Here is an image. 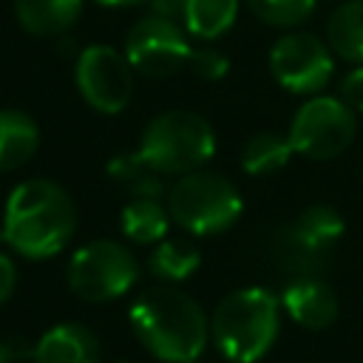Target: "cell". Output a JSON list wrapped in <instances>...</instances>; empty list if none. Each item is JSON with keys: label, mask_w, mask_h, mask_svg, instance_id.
<instances>
[{"label": "cell", "mask_w": 363, "mask_h": 363, "mask_svg": "<svg viewBox=\"0 0 363 363\" xmlns=\"http://www.w3.org/2000/svg\"><path fill=\"white\" fill-rule=\"evenodd\" d=\"M77 233V204L51 179L20 182L3 207L0 241L31 261L62 252Z\"/></svg>", "instance_id": "1"}, {"label": "cell", "mask_w": 363, "mask_h": 363, "mask_svg": "<svg viewBox=\"0 0 363 363\" xmlns=\"http://www.w3.org/2000/svg\"><path fill=\"white\" fill-rule=\"evenodd\" d=\"M139 343L164 363H196L210 340V318L173 284L147 286L128 312Z\"/></svg>", "instance_id": "2"}, {"label": "cell", "mask_w": 363, "mask_h": 363, "mask_svg": "<svg viewBox=\"0 0 363 363\" xmlns=\"http://www.w3.org/2000/svg\"><path fill=\"white\" fill-rule=\"evenodd\" d=\"M281 326V298L264 286H244L218 301L210 315V340L230 363L261 360Z\"/></svg>", "instance_id": "3"}, {"label": "cell", "mask_w": 363, "mask_h": 363, "mask_svg": "<svg viewBox=\"0 0 363 363\" xmlns=\"http://www.w3.org/2000/svg\"><path fill=\"white\" fill-rule=\"evenodd\" d=\"M136 150L156 173L184 176L213 159L216 130L193 111H162L145 125Z\"/></svg>", "instance_id": "4"}, {"label": "cell", "mask_w": 363, "mask_h": 363, "mask_svg": "<svg viewBox=\"0 0 363 363\" xmlns=\"http://www.w3.org/2000/svg\"><path fill=\"white\" fill-rule=\"evenodd\" d=\"M244 210L235 184L213 170H193L179 176L167 190V213L182 230L193 235H216L230 230Z\"/></svg>", "instance_id": "5"}, {"label": "cell", "mask_w": 363, "mask_h": 363, "mask_svg": "<svg viewBox=\"0 0 363 363\" xmlns=\"http://www.w3.org/2000/svg\"><path fill=\"white\" fill-rule=\"evenodd\" d=\"M343 235V218L329 204H312L301 210L289 224L272 235V258L292 278L320 275L332 258L335 244Z\"/></svg>", "instance_id": "6"}, {"label": "cell", "mask_w": 363, "mask_h": 363, "mask_svg": "<svg viewBox=\"0 0 363 363\" xmlns=\"http://www.w3.org/2000/svg\"><path fill=\"white\" fill-rule=\"evenodd\" d=\"M65 278L77 298L88 303H108L133 289L139 281V261L125 244L96 238L74 250Z\"/></svg>", "instance_id": "7"}, {"label": "cell", "mask_w": 363, "mask_h": 363, "mask_svg": "<svg viewBox=\"0 0 363 363\" xmlns=\"http://www.w3.org/2000/svg\"><path fill=\"white\" fill-rule=\"evenodd\" d=\"M354 130H357L354 111L340 96L315 94L298 108L286 136L295 153L312 162H326L340 156L352 145Z\"/></svg>", "instance_id": "8"}, {"label": "cell", "mask_w": 363, "mask_h": 363, "mask_svg": "<svg viewBox=\"0 0 363 363\" xmlns=\"http://www.w3.org/2000/svg\"><path fill=\"white\" fill-rule=\"evenodd\" d=\"M190 34L179 20L167 17H145L130 26L125 34V57L130 68L142 77H173L190 62Z\"/></svg>", "instance_id": "9"}, {"label": "cell", "mask_w": 363, "mask_h": 363, "mask_svg": "<svg viewBox=\"0 0 363 363\" xmlns=\"http://www.w3.org/2000/svg\"><path fill=\"white\" fill-rule=\"evenodd\" d=\"M335 51L329 43L309 31H289L275 40L269 51V71L275 82L301 96H315L323 91L335 74Z\"/></svg>", "instance_id": "10"}, {"label": "cell", "mask_w": 363, "mask_h": 363, "mask_svg": "<svg viewBox=\"0 0 363 363\" xmlns=\"http://www.w3.org/2000/svg\"><path fill=\"white\" fill-rule=\"evenodd\" d=\"M133 68L125 51L105 43H91L77 54L74 82L82 99L99 113H119L133 94Z\"/></svg>", "instance_id": "11"}, {"label": "cell", "mask_w": 363, "mask_h": 363, "mask_svg": "<svg viewBox=\"0 0 363 363\" xmlns=\"http://www.w3.org/2000/svg\"><path fill=\"white\" fill-rule=\"evenodd\" d=\"M284 312L303 329H326L337 318V295L318 275L292 278L281 292Z\"/></svg>", "instance_id": "12"}, {"label": "cell", "mask_w": 363, "mask_h": 363, "mask_svg": "<svg viewBox=\"0 0 363 363\" xmlns=\"http://www.w3.org/2000/svg\"><path fill=\"white\" fill-rule=\"evenodd\" d=\"M34 363H99V340L82 323H57L31 349Z\"/></svg>", "instance_id": "13"}, {"label": "cell", "mask_w": 363, "mask_h": 363, "mask_svg": "<svg viewBox=\"0 0 363 363\" xmlns=\"http://www.w3.org/2000/svg\"><path fill=\"white\" fill-rule=\"evenodd\" d=\"M85 0H14L17 23L34 37H60L74 28Z\"/></svg>", "instance_id": "14"}, {"label": "cell", "mask_w": 363, "mask_h": 363, "mask_svg": "<svg viewBox=\"0 0 363 363\" xmlns=\"http://www.w3.org/2000/svg\"><path fill=\"white\" fill-rule=\"evenodd\" d=\"M40 147L37 122L11 108H0V173L23 167Z\"/></svg>", "instance_id": "15"}, {"label": "cell", "mask_w": 363, "mask_h": 363, "mask_svg": "<svg viewBox=\"0 0 363 363\" xmlns=\"http://www.w3.org/2000/svg\"><path fill=\"white\" fill-rule=\"evenodd\" d=\"M326 43L340 60L363 65V0H346L329 14Z\"/></svg>", "instance_id": "16"}, {"label": "cell", "mask_w": 363, "mask_h": 363, "mask_svg": "<svg viewBox=\"0 0 363 363\" xmlns=\"http://www.w3.org/2000/svg\"><path fill=\"white\" fill-rule=\"evenodd\" d=\"M119 227L133 244H159L170 227L167 204L159 199H130L119 216Z\"/></svg>", "instance_id": "17"}, {"label": "cell", "mask_w": 363, "mask_h": 363, "mask_svg": "<svg viewBox=\"0 0 363 363\" xmlns=\"http://www.w3.org/2000/svg\"><path fill=\"white\" fill-rule=\"evenodd\" d=\"M199 264H201L199 247L184 241V238H162L159 244H153V250L147 255L150 275L164 281V284L187 281L199 269Z\"/></svg>", "instance_id": "18"}, {"label": "cell", "mask_w": 363, "mask_h": 363, "mask_svg": "<svg viewBox=\"0 0 363 363\" xmlns=\"http://www.w3.org/2000/svg\"><path fill=\"white\" fill-rule=\"evenodd\" d=\"M292 142L281 130H261L252 133L241 147V167L250 176H267L281 170L292 159Z\"/></svg>", "instance_id": "19"}, {"label": "cell", "mask_w": 363, "mask_h": 363, "mask_svg": "<svg viewBox=\"0 0 363 363\" xmlns=\"http://www.w3.org/2000/svg\"><path fill=\"white\" fill-rule=\"evenodd\" d=\"M108 176H111L130 199H162V193H164L162 173H156V170L139 156V150L113 156V159L108 162Z\"/></svg>", "instance_id": "20"}, {"label": "cell", "mask_w": 363, "mask_h": 363, "mask_svg": "<svg viewBox=\"0 0 363 363\" xmlns=\"http://www.w3.org/2000/svg\"><path fill=\"white\" fill-rule=\"evenodd\" d=\"M238 17V0H187L184 6V28L199 40L224 37Z\"/></svg>", "instance_id": "21"}, {"label": "cell", "mask_w": 363, "mask_h": 363, "mask_svg": "<svg viewBox=\"0 0 363 363\" xmlns=\"http://www.w3.org/2000/svg\"><path fill=\"white\" fill-rule=\"evenodd\" d=\"M252 14L278 28H295L315 11V0H247Z\"/></svg>", "instance_id": "22"}, {"label": "cell", "mask_w": 363, "mask_h": 363, "mask_svg": "<svg viewBox=\"0 0 363 363\" xmlns=\"http://www.w3.org/2000/svg\"><path fill=\"white\" fill-rule=\"evenodd\" d=\"M187 68H190L196 77H201V79H207V82H216V79L227 77L230 60H227V54L218 51L216 45H199V48L190 51Z\"/></svg>", "instance_id": "23"}, {"label": "cell", "mask_w": 363, "mask_h": 363, "mask_svg": "<svg viewBox=\"0 0 363 363\" xmlns=\"http://www.w3.org/2000/svg\"><path fill=\"white\" fill-rule=\"evenodd\" d=\"M340 99L352 111H360L363 113V65H354L343 77V82H340Z\"/></svg>", "instance_id": "24"}, {"label": "cell", "mask_w": 363, "mask_h": 363, "mask_svg": "<svg viewBox=\"0 0 363 363\" xmlns=\"http://www.w3.org/2000/svg\"><path fill=\"white\" fill-rule=\"evenodd\" d=\"M14 286H17V267L11 255L0 252V306L14 295Z\"/></svg>", "instance_id": "25"}, {"label": "cell", "mask_w": 363, "mask_h": 363, "mask_svg": "<svg viewBox=\"0 0 363 363\" xmlns=\"http://www.w3.org/2000/svg\"><path fill=\"white\" fill-rule=\"evenodd\" d=\"M147 3L156 17H167V20H179V23H182L184 6H187V0H147Z\"/></svg>", "instance_id": "26"}, {"label": "cell", "mask_w": 363, "mask_h": 363, "mask_svg": "<svg viewBox=\"0 0 363 363\" xmlns=\"http://www.w3.org/2000/svg\"><path fill=\"white\" fill-rule=\"evenodd\" d=\"M94 3L108 6V9H119V6H136V3H142V0H94Z\"/></svg>", "instance_id": "27"}, {"label": "cell", "mask_w": 363, "mask_h": 363, "mask_svg": "<svg viewBox=\"0 0 363 363\" xmlns=\"http://www.w3.org/2000/svg\"><path fill=\"white\" fill-rule=\"evenodd\" d=\"M14 354H11V343H6V340H0V363H9Z\"/></svg>", "instance_id": "28"}]
</instances>
